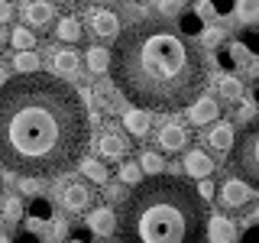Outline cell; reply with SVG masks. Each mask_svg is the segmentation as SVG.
Masks as SVG:
<instances>
[{"label": "cell", "mask_w": 259, "mask_h": 243, "mask_svg": "<svg viewBox=\"0 0 259 243\" xmlns=\"http://www.w3.org/2000/svg\"><path fill=\"white\" fill-rule=\"evenodd\" d=\"M62 208L65 211H84V208H91V191L84 188V185H65V191H62Z\"/></svg>", "instance_id": "cell-14"}, {"label": "cell", "mask_w": 259, "mask_h": 243, "mask_svg": "<svg viewBox=\"0 0 259 243\" xmlns=\"http://www.w3.org/2000/svg\"><path fill=\"white\" fill-rule=\"evenodd\" d=\"M52 237L55 240H65V237H68V224H65V221H55L52 224Z\"/></svg>", "instance_id": "cell-38"}, {"label": "cell", "mask_w": 259, "mask_h": 243, "mask_svg": "<svg viewBox=\"0 0 259 243\" xmlns=\"http://www.w3.org/2000/svg\"><path fill=\"white\" fill-rule=\"evenodd\" d=\"M7 81H10V78H7V68H4V65H0V88H4Z\"/></svg>", "instance_id": "cell-40"}, {"label": "cell", "mask_w": 259, "mask_h": 243, "mask_svg": "<svg viewBox=\"0 0 259 243\" xmlns=\"http://www.w3.org/2000/svg\"><path fill=\"white\" fill-rule=\"evenodd\" d=\"M198 194H201L204 201H210V198H214V182H207V178H201V182H198Z\"/></svg>", "instance_id": "cell-35"}, {"label": "cell", "mask_w": 259, "mask_h": 243, "mask_svg": "<svg viewBox=\"0 0 259 243\" xmlns=\"http://www.w3.org/2000/svg\"><path fill=\"white\" fill-rule=\"evenodd\" d=\"M84 62H88V71H94V75H104V71H110V52L104 46H91L84 52Z\"/></svg>", "instance_id": "cell-18"}, {"label": "cell", "mask_w": 259, "mask_h": 243, "mask_svg": "<svg viewBox=\"0 0 259 243\" xmlns=\"http://www.w3.org/2000/svg\"><path fill=\"white\" fill-rule=\"evenodd\" d=\"M16 68H20V75L39 71V55L36 52H20V55H16Z\"/></svg>", "instance_id": "cell-28"}, {"label": "cell", "mask_w": 259, "mask_h": 243, "mask_svg": "<svg viewBox=\"0 0 259 243\" xmlns=\"http://www.w3.org/2000/svg\"><path fill=\"white\" fill-rule=\"evenodd\" d=\"M217 88H221V97H224V101H230V104H240V97H243V81H240V78H233V75H224L221 81H217Z\"/></svg>", "instance_id": "cell-20"}, {"label": "cell", "mask_w": 259, "mask_h": 243, "mask_svg": "<svg viewBox=\"0 0 259 243\" xmlns=\"http://www.w3.org/2000/svg\"><path fill=\"white\" fill-rule=\"evenodd\" d=\"M55 36L65 39V43H78L81 39V23L75 16H65V20H59V26H55Z\"/></svg>", "instance_id": "cell-22"}, {"label": "cell", "mask_w": 259, "mask_h": 243, "mask_svg": "<svg viewBox=\"0 0 259 243\" xmlns=\"http://www.w3.org/2000/svg\"><path fill=\"white\" fill-rule=\"evenodd\" d=\"M224 36H227L224 29H207V32H204V43H207V46H221Z\"/></svg>", "instance_id": "cell-34"}, {"label": "cell", "mask_w": 259, "mask_h": 243, "mask_svg": "<svg viewBox=\"0 0 259 243\" xmlns=\"http://www.w3.org/2000/svg\"><path fill=\"white\" fill-rule=\"evenodd\" d=\"M233 140H237V136H233V124H217L207 133V146H210V149H217V152H230Z\"/></svg>", "instance_id": "cell-15"}, {"label": "cell", "mask_w": 259, "mask_h": 243, "mask_svg": "<svg viewBox=\"0 0 259 243\" xmlns=\"http://www.w3.org/2000/svg\"><path fill=\"white\" fill-rule=\"evenodd\" d=\"M110 81L140 110H188L207 88V62L198 43L165 16L140 20L113 39Z\"/></svg>", "instance_id": "cell-2"}, {"label": "cell", "mask_w": 259, "mask_h": 243, "mask_svg": "<svg viewBox=\"0 0 259 243\" xmlns=\"http://www.w3.org/2000/svg\"><path fill=\"white\" fill-rule=\"evenodd\" d=\"M185 143H188V130H185L182 124H165L159 130V146L165 152H178L185 149Z\"/></svg>", "instance_id": "cell-12"}, {"label": "cell", "mask_w": 259, "mask_h": 243, "mask_svg": "<svg viewBox=\"0 0 259 243\" xmlns=\"http://www.w3.org/2000/svg\"><path fill=\"white\" fill-rule=\"evenodd\" d=\"M240 243H259V224H253V227H249V230H243Z\"/></svg>", "instance_id": "cell-37"}, {"label": "cell", "mask_w": 259, "mask_h": 243, "mask_svg": "<svg viewBox=\"0 0 259 243\" xmlns=\"http://www.w3.org/2000/svg\"><path fill=\"white\" fill-rule=\"evenodd\" d=\"M91 117L84 97L59 75L29 71L0 88V169L49 178L84 159Z\"/></svg>", "instance_id": "cell-1"}, {"label": "cell", "mask_w": 259, "mask_h": 243, "mask_svg": "<svg viewBox=\"0 0 259 243\" xmlns=\"http://www.w3.org/2000/svg\"><path fill=\"white\" fill-rule=\"evenodd\" d=\"M91 29H94V36H101V39H117V36H120V20H117V13H113V10H94Z\"/></svg>", "instance_id": "cell-10"}, {"label": "cell", "mask_w": 259, "mask_h": 243, "mask_svg": "<svg viewBox=\"0 0 259 243\" xmlns=\"http://www.w3.org/2000/svg\"><path fill=\"white\" fill-rule=\"evenodd\" d=\"M123 243H207V201L185 175H149L117 211Z\"/></svg>", "instance_id": "cell-3"}, {"label": "cell", "mask_w": 259, "mask_h": 243, "mask_svg": "<svg viewBox=\"0 0 259 243\" xmlns=\"http://www.w3.org/2000/svg\"><path fill=\"white\" fill-rule=\"evenodd\" d=\"M217 113H221V104H217L214 97H204V94H201L198 101L188 107V120H191L194 127H204V124H214Z\"/></svg>", "instance_id": "cell-6"}, {"label": "cell", "mask_w": 259, "mask_h": 243, "mask_svg": "<svg viewBox=\"0 0 259 243\" xmlns=\"http://www.w3.org/2000/svg\"><path fill=\"white\" fill-rule=\"evenodd\" d=\"M13 243H42V237H39V233L29 227V230H20V233H16Z\"/></svg>", "instance_id": "cell-33"}, {"label": "cell", "mask_w": 259, "mask_h": 243, "mask_svg": "<svg viewBox=\"0 0 259 243\" xmlns=\"http://www.w3.org/2000/svg\"><path fill=\"white\" fill-rule=\"evenodd\" d=\"M55 75L59 78H75L78 75V65H81V59H78V52H71V49H62V52H55Z\"/></svg>", "instance_id": "cell-16"}, {"label": "cell", "mask_w": 259, "mask_h": 243, "mask_svg": "<svg viewBox=\"0 0 259 243\" xmlns=\"http://www.w3.org/2000/svg\"><path fill=\"white\" fill-rule=\"evenodd\" d=\"M97 149H101V156H107V159H120L126 152V140L120 136V130L107 127L101 133V140H97Z\"/></svg>", "instance_id": "cell-13"}, {"label": "cell", "mask_w": 259, "mask_h": 243, "mask_svg": "<svg viewBox=\"0 0 259 243\" xmlns=\"http://www.w3.org/2000/svg\"><path fill=\"white\" fill-rule=\"evenodd\" d=\"M207 243H237V227H233L230 217H224V214H210Z\"/></svg>", "instance_id": "cell-9"}, {"label": "cell", "mask_w": 259, "mask_h": 243, "mask_svg": "<svg viewBox=\"0 0 259 243\" xmlns=\"http://www.w3.org/2000/svg\"><path fill=\"white\" fill-rule=\"evenodd\" d=\"M237 13L243 23H256L259 20V0H237Z\"/></svg>", "instance_id": "cell-25"}, {"label": "cell", "mask_w": 259, "mask_h": 243, "mask_svg": "<svg viewBox=\"0 0 259 243\" xmlns=\"http://www.w3.org/2000/svg\"><path fill=\"white\" fill-rule=\"evenodd\" d=\"M117 211L113 208H94L91 217H88V230L97 233V237H110L113 230H117Z\"/></svg>", "instance_id": "cell-7"}, {"label": "cell", "mask_w": 259, "mask_h": 243, "mask_svg": "<svg viewBox=\"0 0 259 243\" xmlns=\"http://www.w3.org/2000/svg\"><path fill=\"white\" fill-rule=\"evenodd\" d=\"M123 127H126V133H133V136H146L149 133V110L130 107L123 113Z\"/></svg>", "instance_id": "cell-17"}, {"label": "cell", "mask_w": 259, "mask_h": 243, "mask_svg": "<svg viewBox=\"0 0 259 243\" xmlns=\"http://www.w3.org/2000/svg\"><path fill=\"white\" fill-rule=\"evenodd\" d=\"M253 101L259 104V81H256V85H253Z\"/></svg>", "instance_id": "cell-42"}, {"label": "cell", "mask_w": 259, "mask_h": 243, "mask_svg": "<svg viewBox=\"0 0 259 243\" xmlns=\"http://www.w3.org/2000/svg\"><path fill=\"white\" fill-rule=\"evenodd\" d=\"M159 10H162V16L168 20V16H178V13H182L185 4H182V0H159Z\"/></svg>", "instance_id": "cell-31"}, {"label": "cell", "mask_w": 259, "mask_h": 243, "mask_svg": "<svg viewBox=\"0 0 259 243\" xmlns=\"http://www.w3.org/2000/svg\"><path fill=\"white\" fill-rule=\"evenodd\" d=\"M10 20V0H0V23Z\"/></svg>", "instance_id": "cell-39"}, {"label": "cell", "mask_w": 259, "mask_h": 243, "mask_svg": "<svg viewBox=\"0 0 259 243\" xmlns=\"http://www.w3.org/2000/svg\"><path fill=\"white\" fill-rule=\"evenodd\" d=\"M97 4H113V0H97Z\"/></svg>", "instance_id": "cell-44"}, {"label": "cell", "mask_w": 259, "mask_h": 243, "mask_svg": "<svg viewBox=\"0 0 259 243\" xmlns=\"http://www.w3.org/2000/svg\"><path fill=\"white\" fill-rule=\"evenodd\" d=\"M194 13H198L201 20H214V16H217V7H214V0H198Z\"/></svg>", "instance_id": "cell-32"}, {"label": "cell", "mask_w": 259, "mask_h": 243, "mask_svg": "<svg viewBox=\"0 0 259 243\" xmlns=\"http://www.w3.org/2000/svg\"><path fill=\"white\" fill-rule=\"evenodd\" d=\"M0 243H13V240H7V237H0Z\"/></svg>", "instance_id": "cell-43"}, {"label": "cell", "mask_w": 259, "mask_h": 243, "mask_svg": "<svg viewBox=\"0 0 259 243\" xmlns=\"http://www.w3.org/2000/svg\"><path fill=\"white\" fill-rule=\"evenodd\" d=\"M55 23V10L49 0H29L23 7V26H29L32 32H42Z\"/></svg>", "instance_id": "cell-5"}, {"label": "cell", "mask_w": 259, "mask_h": 243, "mask_svg": "<svg viewBox=\"0 0 259 243\" xmlns=\"http://www.w3.org/2000/svg\"><path fill=\"white\" fill-rule=\"evenodd\" d=\"M140 166L149 175H162V172H165V159H162L159 152H143V156H140Z\"/></svg>", "instance_id": "cell-24"}, {"label": "cell", "mask_w": 259, "mask_h": 243, "mask_svg": "<svg viewBox=\"0 0 259 243\" xmlns=\"http://www.w3.org/2000/svg\"><path fill=\"white\" fill-rule=\"evenodd\" d=\"M59 4H62V0H59Z\"/></svg>", "instance_id": "cell-45"}, {"label": "cell", "mask_w": 259, "mask_h": 243, "mask_svg": "<svg viewBox=\"0 0 259 243\" xmlns=\"http://www.w3.org/2000/svg\"><path fill=\"white\" fill-rule=\"evenodd\" d=\"M237 117L249 124V120H253V104H249V101H240V104H237Z\"/></svg>", "instance_id": "cell-36"}, {"label": "cell", "mask_w": 259, "mask_h": 243, "mask_svg": "<svg viewBox=\"0 0 259 243\" xmlns=\"http://www.w3.org/2000/svg\"><path fill=\"white\" fill-rule=\"evenodd\" d=\"M227 166L240 175V182L259 191V117H253L240 130V136L227 152Z\"/></svg>", "instance_id": "cell-4"}, {"label": "cell", "mask_w": 259, "mask_h": 243, "mask_svg": "<svg viewBox=\"0 0 259 243\" xmlns=\"http://www.w3.org/2000/svg\"><path fill=\"white\" fill-rule=\"evenodd\" d=\"M249 198H253V191H249V185L240 182V178H230V182L221 185V201L227 208H243V205H249Z\"/></svg>", "instance_id": "cell-8"}, {"label": "cell", "mask_w": 259, "mask_h": 243, "mask_svg": "<svg viewBox=\"0 0 259 243\" xmlns=\"http://www.w3.org/2000/svg\"><path fill=\"white\" fill-rule=\"evenodd\" d=\"M42 188H46V178H32V175H23L20 178V191L29 194V198H39Z\"/></svg>", "instance_id": "cell-27"}, {"label": "cell", "mask_w": 259, "mask_h": 243, "mask_svg": "<svg viewBox=\"0 0 259 243\" xmlns=\"http://www.w3.org/2000/svg\"><path fill=\"white\" fill-rule=\"evenodd\" d=\"M182 166H185V172H188V178H198V182L214 172V159H210L207 152H201V149H191Z\"/></svg>", "instance_id": "cell-11"}, {"label": "cell", "mask_w": 259, "mask_h": 243, "mask_svg": "<svg viewBox=\"0 0 259 243\" xmlns=\"http://www.w3.org/2000/svg\"><path fill=\"white\" fill-rule=\"evenodd\" d=\"M29 217H32V221H52V205H49L42 194L29 201Z\"/></svg>", "instance_id": "cell-23"}, {"label": "cell", "mask_w": 259, "mask_h": 243, "mask_svg": "<svg viewBox=\"0 0 259 243\" xmlns=\"http://www.w3.org/2000/svg\"><path fill=\"white\" fill-rule=\"evenodd\" d=\"M110 104H113L110 85H97V88H94V110H107Z\"/></svg>", "instance_id": "cell-29"}, {"label": "cell", "mask_w": 259, "mask_h": 243, "mask_svg": "<svg viewBox=\"0 0 259 243\" xmlns=\"http://www.w3.org/2000/svg\"><path fill=\"white\" fill-rule=\"evenodd\" d=\"M78 169L84 172V178H91L94 185H104V182H107V166H104L101 159H91V156H84V159L78 162Z\"/></svg>", "instance_id": "cell-19"}, {"label": "cell", "mask_w": 259, "mask_h": 243, "mask_svg": "<svg viewBox=\"0 0 259 243\" xmlns=\"http://www.w3.org/2000/svg\"><path fill=\"white\" fill-rule=\"evenodd\" d=\"M7 39H10V32H7V29H0V46H4Z\"/></svg>", "instance_id": "cell-41"}, {"label": "cell", "mask_w": 259, "mask_h": 243, "mask_svg": "<svg viewBox=\"0 0 259 243\" xmlns=\"http://www.w3.org/2000/svg\"><path fill=\"white\" fill-rule=\"evenodd\" d=\"M120 182L140 185L143 182V166H136V162H123V166H120Z\"/></svg>", "instance_id": "cell-26"}, {"label": "cell", "mask_w": 259, "mask_h": 243, "mask_svg": "<svg viewBox=\"0 0 259 243\" xmlns=\"http://www.w3.org/2000/svg\"><path fill=\"white\" fill-rule=\"evenodd\" d=\"M10 43H13L16 52H36V36H32L29 26H16L10 32Z\"/></svg>", "instance_id": "cell-21"}, {"label": "cell", "mask_w": 259, "mask_h": 243, "mask_svg": "<svg viewBox=\"0 0 259 243\" xmlns=\"http://www.w3.org/2000/svg\"><path fill=\"white\" fill-rule=\"evenodd\" d=\"M4 217L7 221H20L23 217V201L20 198H7L4 201Z\"/></svg>", "instance_id": "cell-30"}]
</instances>
